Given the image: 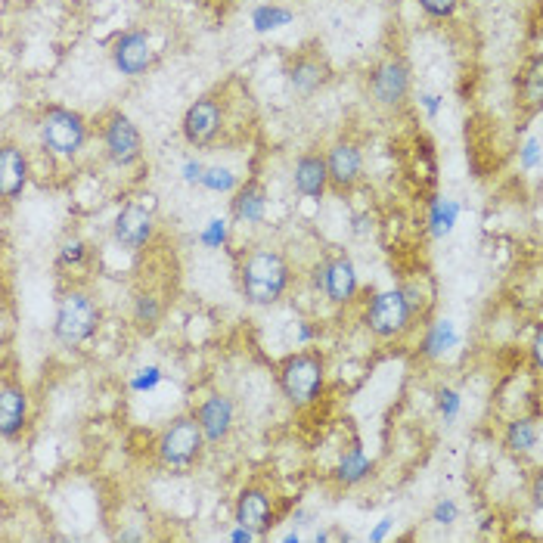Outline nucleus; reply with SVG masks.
<instances>
[{
  "label": "nucleus",
  "instance_id": "nucleus-1",
  "mask_svg": "<svg viewBox=\"0 0 543 543\" xmlns=\"http://www.w3.org/2000/svg\"><path fill=\"white\" fill-rule=\"evenodd\" d=\"M239 286H243V295L249 305H274V301L283 298L286 286H289V264L280 252L270 249H258L243 261V270H239Z\"/></svg>",
  "mask_w": 543,
  "mask_h": 543
},
{
  "label": "nucleus",
  "instance_id": "nucleus-2",
  "mask_svg": "<svg viewBox=\"0 0 543 543\" xmlns=\"http://www.w3.org/2000/svg\"><path fill=\"white\" fill-rule=\"evenodd\" d=\"M97 326H100V308L84 289H69L63 298H59L56 317H53L56 342L75 348V345H81L94 336Z\"/></svg>",
  "mask_w": 543,
  "mask_h": 543
},
{
  "label": "nucleus",
  "instance_id": "nucleus-3",
  "mask_svg": "<svg viewBox=\"0 0 543 543\" xmlns=\"http://www.w3.org/2000/svg\"><path fill=\"white\" fill-rule=\"evenodd\" d=\"M41 143L50 156L72 159L87 143V125L75 109L66 106H47L41 115Z\"/></svg>",
  "mask_w": 543,
  "mask_h": 543
},
{
  "label": "nucleus",
  "instance_id": "nucleus-4",
  "mask_svg": "<svg viewBox=\"0 0 543 543\" xmlns=\"http://www.w3.org/2000/svg\"><path fill=\"white\" fill-rule=\"evenodd\" d=\"M280 388L292 407H308L323 388V360L314 351H298L283 360Z\"/></svg>",
  "mask_w": 543,
  "mask_h": 543
},
{
  "label": "nucleus",
  "instance_id": "nucleus-5",
  "mask_svg": "<svg viewBox=\"0 0 543 543\" xmlns=\"http://www.w3.org/2000/svg\"><path fill=\"white\" fill-rule=\"evenodd\" d=\"M205 435L196 416H177L171 426L159 435V460L168 469H190L202 447H205Z\"/></svg>",
  "mask_w": 543,
  "mask_h": 543
},
{
  "label": "nucleus",
  "instance_id": "nucleus-6",
  "mask_svg": "<svg viewBox=\"0 0 543 543\" xmlns=\"http://www.w3.org/2000/svg\"><path fill=\"white\" fill-rule=\"evenodd\" d=\"M413 314L416 311L404 289H385V292L373 295L370 308L364 314V323L376 339H398L410 329Z\"/></svg>",
  "mask_w": 543,
  "mask_h": 543
},
{
  "label": "nucleus",
  "instance_id": "nucleus-7",
  "mask_svg": "<svg viewBox=\"0 0 543 543\" xmlns=\"http://www.w3.org/2000/svg\"><path fill=\"white\" fill-rule=\"evenodd\" d=\"M103 149L118 168H131L143 159V137L125 112H112L103 122Z\"/></svg>",
  "mask_w": 543,
  "mask_h": 543
},
{
  "label": "nucleus",
  "instance_id": "nucleus-8",
  "mask_svg": "<svg viewBox=\"0 0 543 543\" xmlns=\"http://www.w3.org/2000/svg\"><path fill=\"white\" fill-rule=\"evenodd\" d=\"M370 94L379 106L398 109L410 97V66L401 56H385L370 72Z\"/></svg>",
  "mask_w": 543,
  "mask_h": 543
},
{
  "label": "nucleus",
  "instance_id": "nucleus-9",
  "mask_svg": "<svg viewBox=\"0 0 543 543\" xmlns=\"http://www.w3.org/2000/svg\"><path fill=\"white\" fill-rule=\"evenodd\" d=\"M153 233H156V218H153V211H149L146 205H140V202L125 205L122 211H118L115 224H112L115 243L122 249H128V252L143 249L149 239H153Z\"/></svg>",
  "mask_w": 543,
  "mask_h": 543
},
{
  "label": "nucleus",
  "instance_id": "nucleus-10",
  "mask_svg": "<svg viewBox=\"0 0 543 543\" xmlns=\"http://www.w3.org/2000/svg\"><path fill=\"white\" fill-rule=\"evenodd\" d=\"M314 286L333 301V305H348V301L357 295V270L351 264V258L336 255L317 267Z\"/></svg>",
  "mask_w": 543,
  "mask_h": 543
},
{
  "label": "nucleus",
  "instance_id": "nucleus-11",
  "mask_svg": "<svg viewBox=\"0 0 543 543\" xmlns=\"http://www.w3.org/2000/svg\"><path fill=\"white\" fill-rule=\"evenodd\" d=\"M112 63L122 75L137 78L156 63V50L143 32H122L112 41Z\"/></svg>",
  "mask_w": 543,
  "mask_h": 543
},
{
  "label": "nucleus",
  "instance_id": "nucleus-12",
  "mask_svg": "<svg viewBox=\"0 0 543 543\" xmlns=\"http://www.w3.org/2000/svg\"><path fill=\"white\" fill-rule=\"evenodd\" d=\"M221 125H224L221 103L211 100V97H202L184 115V137H187L190 146L202 149V146H208L211 140L221 134Z\"/></svg>",
  "mask_w": 543,
  "mask_h": 543
},
{
  "label": "nucleus",
  "instance_id": "nucleus-13",
  "mask_svg": "<svg viewBox=\"0 0 543 543\" xmlns=\"http://www.w3.org/2000/svg\"><path fill=\"white\" fill-rule=\"evenodd\" d=\"M326 168H329V187L345 193L360 180L364 156H360V149L351 140H339L326 149Z\"/></svg>",
  "mask_w": 543,
  "mask_h": 543
},
{
  "label": "nucleus",
  "instance_id": "nucleus-14",
  "mask_svg": "<svg viewBox=\"0 0 543 543\" xmlns=\"http://www.w3.org/2000/svg\"><path fill=\"white\" fill-rule=\"evenodd\" d=\"M233 519L236 525L255 531L258 537L267 534L270 525H274V503H270V494L264 488H243L233 506Z\"/></svg>",
  "mask_w": 543,
  "mask_h": 543
},
{
  "label": "nucleus",
  "instance_id": "nucleus-15",
  "mask_svg": "<svg viewBox=\"0 0 543 543\" xmlns=\"http://www.w3.org/2000/svg\"><path fill=\"white\" fill-rule=\"evenodd\" d=\"M193 416L199 419L205 441L208 444H221L230 435V429H233V401L227 395H218V391H215V395H208L196 407Z\"/></svg>",
  "mask_w": 543,
  "mask_h": 543
},
{
  "label": "nucleus",
  "instance_id": "nucleus-16",
  "mask_svg": "<svg viewBox=\"0 0 543 543\" xmlns=\"http://www.w3.org/2000/svg\"><path fill=\"white\" fill-rule=\"evenodd\" d=\"M295 190L305 199H323V193L329 190V168H326V156L323 153H301L295 159Z\"/></svg>",
  "mask_w": 543,
  "mask_h": 543
},
{
  "label": "nucleus",
  "instance_id": "nucleus-17",
  "mask_svg": "<svg viewBox=\"0 0 543 543\" xmlns=\"http://www.w3.org/2000/svg\"><path fill=\"white\" fill-rule=\"evenodd\" d=\"M28 422V395L25 388L13 379H4L0 388V435L16 438Z\"/></svg>",
  "mask_w": 543,
  "mask_h": 543
},
{
  "label": "nucleus",
  "instance_id": "nucleus-18",
  "mask_svg": "<svg viewBox=\"0 0 543 543\" xmlns=\"http://www.w3.org/2000/svg\"><path fill=\"white\" fill-rule=\"evenodd\" d=\"M28 187V159L19 146L4 143L0 149V196L4 202H13L25 193Z\"/></svg>",
  "mask_w": 543,
  "mask_h": 543
},
{
  "label": "nucleus",
  "instance_id": "nucleus-19",
  "mask_svg": "<svg viewBox=\"0 0 543 543\" xmlns=\"http://www.w3.org/2000/svg\"><path fill=\"white\" fill-rule=\"evenodd\" d=\"M286 75H289L292 90H295V94H301V97L317 94V90L329 81L326 63H323L320 56H314V53H298L292 63H289Z\"/></svg>",
  "mask_w": 543,
  "mask_h": 543
},
{
  "label": "nucleus",
  "instance_id": "nucleus-20",
  "mask_svg": "<svg viewBox=\"0 0 543 543\" xmlns=\"http://www.w3.org/2000/svg\"><path fill=\"white\" fill-rule=\"evenodd\" d=\"M230 211H233V218L239 224H261L264 221L267 193H264V187L258 184V180H246V184L236 190Z\"/></svg>",
  "mask_w": 543,
  "mask_h": 543
},
{
  "label": "nucleus",
  "instance_id": "nucleus-21",
  "mask_svg": "<svg viewBox=\"0 0 543 543\" xmlns=\"http://www.w3.org/2000/svg\"><path fill=\"white\" fill-rule=\"evenodd\" d=\"M519 103L525 112L543 109V53L531 56L519 72Z\"/></svg>",
  "mask_w": 543,
  "mask_h": 543
},
{
  "label": "nucleus",
  "instance_id": "nucleus-22",
  "mask_svg": "<svg viewBox=\"0 0 543 543\" xmlns=\"http://www.w3.org/2000/svg\"><path fill=\"white\" fill-rule=\"evenodd\" d=\"M503 444L509 454H525V450H531L537 444V426L531 419H516L506 426V435H503Z\"/></svg>",
  "mask_w": 543,
  "mask_h": 543
},
{
  "label": "nucleus",
  "instance_id": "nucleus-23",
  "mask_svg": "<svg viewBox=\"0 0 543 543\" xmlns=\"http://www.w3.org/2000/svg\"><path fill=\"white\" fill-rule=\"evenodd\" d=\"M367 475H370V460L364 454V447L354 444L339 463V481H342V485H360Z\"/></svg>",
  "mask_w": 543,
  "mask_h": 543
},
{
  "label": "nucleus",
  "instance_id": "nucleus-24",
  "mask_svg": "<svg viewBox=\"0 0 543 543\" xmlns=\"http://www.w3.org/2000/svg\"><path fill=\"white\" fill-rule=\"evenodd\" d=\"M457 345V329H454V323L450 320H438L432 329H429V336H426V351L429 357H441L444 351H450Z\"/></svg>",
  "mask_w": 543,
  "mask_h": 543
},
{
  "label": "nucleus",
  "instance_id": "nucleus-25",
  "mask_svg": "<svg viewBox=\"0 0 543 543\" xmlns=\"http://www.w3.org/2000/svg\"><path fill=\"white\" fill-rule=\"evenodd\" d=\"M292 22V13L286 7H277V4H270V7H258L252 13V25H255V32H274V28H283Z\"/></svg>",
  "mask_w": 543,
  "mask_h": 543
},
{
  "label": "nucleus",
  "instance_id": "nucleus-26",
  "mask_svg": "<svg viewBox=\"0 0 543 543\" xmlns=\"http://www.w3.org/2000/svg\"><path fill=\"white\" fill-rule=\"evenodd\" d=\"M457 215H460V205H457V202L438 199V202L432 205V233H435V236L450 233V227L457 224Z\"/></svg>",
  "mask_w": 543,
  "mask_h": 543
},
{
  "label": "nucleus",
  "instance_id": "nucleus-27",
  "mask_svg": "<svg viewBox=\"0 0 543 543\" xmlns=\"http://www.w3.org/2000/svg\"><path fill=\"white\" fill-rule=\"evenodd\" d=\"M162 317V305L156 295H137L134 301V320L140 329H153Z\"/></svg>",
  "mask_w": 543,
  "mask_h": 543
},
{
  "label": "nucleus",
  "instance_id": "nucleus-28",
  "mask_svg": "<svg viewBox=\"0 0 543 543\" xmlns=\"http://www.w3.org/2000/svg\"><path fill=\"white\" fill-rule=\"evenodd\" d=\"M416 4L422 7V13L432 16V19H450L457 13L460 0H416Z\"/></svg>",
  "mask_w": 543,
  "mask_h": 543
},
{
  "label": "nucleus",
  "instance_id": "nucleus-29",
  "mask_svg": "<svg viewBox=\"0 0 543 543\" xmlns=\"http://www.w3.org/2000/svg\"><path fill=\"white\" fill-rule=\"evenodd\" d=\"M202 184H205L208 190H233V187H236V177H233L227 168H205Z\"/></svg>",
  "mask_w": 543,
  "mask_h": 543
},
{
  "label": "nucleus",
  "instance_id": "nucleus-30",
  "mask_svg": "<svg viewBox=\"0 0 543 543\" xmlns=\"http://www.w3.org/2000/svg\"><path fill=\"white\" fill-rule=\"evenodd\" d=\"M84 255H87V246L81 243V239H75V236L66 239L63 249H59V261H63V264H81Z\"/></svg>",
  "mask_w": 543,
  "mask_h": 543
},
{
  "label": "nucleus",
  "instance_id": "nucleus-31",
  "mask_svg": "<svg viewBox=\"0 0 543 543\" xmlns=\"http://www.w3.org/2000/svg\"><path fill=\"white\" fill-rule=\"evenodd\" d=\"M457 516H460L457 503H454V500H441V503L435 506V512H432V522H438V525H454Z\"/></svg>",
  "mask_w": 543,
  "mask_h": 543
},
{
  "label": "nucleus",
  "instance_id": "nucleus-32",
  "mask_svg": "<svg viewBox=\"0 0 543 543\" xmlns=\"http://www.w3.org/2000/svg\"><path fill=\"white\" fill-rule=\"evenodd\" d=\"M438 407H441V413H444L447 419H454L457 410H460V395H457L454 388H441V391H438Z\"/></svg>",
  "mask_w": 543,
  "mask_h": 543
},
{
  "label": "nucleus",
  "instance_id": "nucleus-33",
  "mask_svg": "<svg viewBox=\"0 0 543 543\" xmlns=\"http://www.w3.org/2000/svg\"><path fill=\"white\" fill-rule=\"evenodd\" d=\"M159 379H162V373H159L156 367H146V370H140V376H137V379L131 382V388H134V391H143V388H153V385H156Z\"/></svg>",
  "mask_w": 543,
  "mask_h": 543
},
{
  "label": "nucleus",
  "instance_id": "nucleus-34",
  "mask_svg": "<svg viewBox=\"0 0 543 543\" xmlns=\"http://www.w3.org/2000/svg\"><path fill=\"white\" fill-rule=\"evenodd\" d=\"M531 360H534V367L543 370V326L534 333V342H531Z\"/></svg>",
  "mask_w": 543,
  "mask_h": 543
},
{
  "label": "nucleus",
  "instance_id": "nucleus-35",
  "mask_svg": "<svg viewBox=\"0 0 543 543\" xmlns=\"http://www.w3.org/2000/svg\"><path fill=\"white\" fill-rule=\"evenodd\" d=\"M221 239H224V221L215 218V221L208 224V230H205V243H208V246H218Z\"/></svg>",
  "mask_w": 543,
  "mask_h": 543
},
{
  "label": "nucleus",
  "instance_id": "nucleus-36",
  "mask_svg": "<svg viewBox=\"0 0 543 543\" xmlns=\"http://www.w3.org/2000/svg\"><path fill=\"white\" fill-rule=\"evenodd\" d=\"M202 174H205V168H202L199 162H187V168H184V177L190 180V184H202Z\"/></svg>",
  "mask_w": 543,
  "mask_h": 543
},
{
  "label": "nucleus",
  "instance_id": "nucleus-37",
  "mask_svg": "<svg viewBox=\"0 0 543 543\" xmlns=\"http://www.w3.org/2000/svg\"><path fill=\"white\" fill-rule=\"evenodd\" d=\"M531 497H534V506L543 509V472L534 478V485H531Z\"/></svg>",
  "mask_w": 543,
  "mask_h": 543
},
{
  "label": "nucleus",
  "instance_id": "nucleus-38",
  "mask_svg": "<svg viewBox=\"0 0 543 543\" xmlns=\"http://www.w3.org/2000/svg\"><path fill=\"white\" fill-rule=\"evenodd\" d=\"M534 162H537V143L531 140V143L525 146V153H522V165H525V168H531Z\"/></svg>",
  "mask_w": 543,
  "mask_h": 543
},
{
  "label": "nucleus",
  "instance_id": "nucleus-39",
  "mask_svg": "<svg viewBox=\"0 0 543 543\" xmlns=\"http://www.w3.org/2000/svg\"><path fill=\"white\" fill-rule=\"evenodd\" d=\"M388 528H391V519H382V522H379V528H376V531L370 534V540H382Z\"/></svg>",
  "mask_w": 543,
  "mask_h": 543
},
{
  "label": "nucleus",
  "instance_id": "nucleus-40",
  "mask_svg": "<svg viewBox=\"0 0 543 543\" xmlns=\"http://www.w3.org/2000/svg\"><path fill=\"white\" fill-rule=\"evenodd\" d=\"M422 103H426V109H429L432 115L438 112V97H422Z\"/></svg>",
  "mask_w": 543,
  "mask_h": 543
},
{
  "label": "nucleus",
  "instance_id": "nucleus-41",
  "mask_svg": "<svg viewBox=\"0 0 543 543\" xmlns=\"http://www.w3.org/2000/svg\"><path fill=\"white\" fill-rule=\"evenodd\" d=\"M16 4H25V7H28V4H35V0H16Z\"/></svg>",
  "mask_w": 543,
  "mask_h": 543
}]
</instances>
